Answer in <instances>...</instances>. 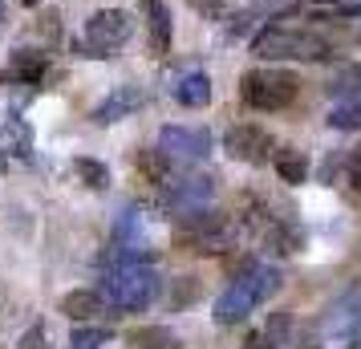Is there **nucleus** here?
<instances>
[{
    "label": "nucleus",
    "instance_id": "nucleus-1",
    "mask_svg": "<svg viewBox=\"0 0 361 349\" xmlns=\"http://www.w3.org/2000/svg\"><path fill=\"white\" fill-rule=\"evenodd\" d=\"M280 268H272V264H247L235 281L215 297V325H240L244 317H252L256 309H260L264 300L272 297L280 288Z\"/></svg>",
    "mask_w": 361,
    "mask_h": 349
},
{
    "label": "nucleus",
    "instance_id": "nucleus-2",
    "mask_svg": "<svg viewBox=\"0 0 361 349\" xmlns=\"http://www.w3.org/2000/svg\"><path fill=\"white\" fill-rule=\"evenodd\" d=\"M98 297L122 313H142L159 300V272L150 264H138V260H114L102 276Z\"/></svg>",
    "mask_w": 361,
    "mask_h": 349
},
{
    "label": "nucleus",
    "instance_id": "nucleus-3",
    "mask_svg": "<svg viewBox=\"0 0 361 349\" xmlns=\"http://www.w3.org/2000/svg\"><path fill=\"white\" fill-rule=\"evenodd\" d=\"M252 53L260 61H325V57H333V45L325 37L293 29V25H268L264 33H256Z\"/></svg>",
    "mask_w": 361,
    "mask_h": 349
},
{
    "label": "nucleus",
    "instance_id": "nucleus-4",
    "mask_svg": "<svg viewBox=\"0 0 361 349\" xmlns=\"http://www.w3.org/2000/svg\"><path fill=\"white\" fill-rule=\"evenodd\" d=\"M296 73L288 69H247L244 78H240V98L252 106V110H260V114H276L284 106H293L296 102Z\"/></svg>",
    "mask_w": 361,
    "mask_h": 349
},
{
    "label": "nucleus",
    "instance_id": "nucleus-5",
    "mask_svg": "<svg viewBox=\"0 0 361 349\" xmlns=\"http://www.w3.org/2000/svg\"><path fill=\"white\" fill-rule=\"evenodd\" d=\"M134 37V17L126 8H98L85 20V45H73L82 57H114Z\"/></svg>",
    "mask_w": 361,
    "mask_h": 349
},
{
    "label": "nucleus",
    "instance_id": "nucleus-6",
    "mask_svg": "<svg viewBox=\"0 0 361 349\" xmlns=\"http://www.w3.org/2000/svg\"><path fill=\"white\" fill-rule=\"evenodd\" d=\"M215 200V179L212 175H183V179H166L163 207L171 216H187V212H203Z\"/></svg>",
    "mask_w": 361,
    "mask_h": 349
},
{
    "label": "nucleus",
    "instance_id": "nucleus-7",
    "mask_svg": "<svg viewBox=\"0 0 361 349\" xmlns=\"http://www.w3.org/2000/svg\"><path fill=\"white\" fill-rule=\"evenodd\" d=\"M224 147L235 163H252V166H264L272 159V150H276V138L256 126V122H240V126H231L228 138H224Z\"/></svg>",
    "mask_w": 361,
    "mask_h": 349
},
{
    "label": "nucleus",
    "instance_id": "nucleus-8",
    "mask_svg": "<svg viewBox=\"0 0 361 349\" xmlns=\"http://www.w3.org/2000/svg\"><path fill=\"white\" fill-rule=\"evenodd\" d=\"M159 154L166 163H195V159H207L212 154V134L207 130H191V126H166L159 134Z\"/></svg>",
    "mask_w": 361,
    "mask_h": 349
},
{
    "label": "nucleus",
    "instance_id": "nucleus-9",
    "mask_svg": "<svg viewBox=\"0 0 361 349\" xmlns=\"http://www.w3.org/2000/svg\"><path fill=\"white\" fill-rule=\"evenodd\" d=\"M361 333V297L357 293H345L341 300H333L325 309V317H321V325H317V333H312V341L321 337V341H341V337H357Z\"/></svg>",
    "mask_w": 361,
    "mask_h": 349
},
{
    "label": "nucleus",
    "instance_id": "nucleus-10",
    "mask_svg": "<svg viewBox=\"0 0 361 349\" xmlns=\"http://www.w3.org/2000/svg\"><path fill=\"white\" fill-rule=\"evenodd\" d=\"M142 17H147V45L154 57H163L171 49V8L163 0H138Z\"/></svg>",
    "mask_w": 361,
    "mask_h": 349
},
{
    "label": "nucleus",
    "instance_id": "nucleus-11",
    "mask_svg": "<svg viewBox=\"0 0 361 349\" xmlns=\"http://www.w3.org/2000/svg\"><path fill=\"white\" fill-rule=\"evenodd\" d=\"M142 106V94L134 90V85H118L114 94H106V102H102L98 110H94V122H118V118H126V114H134Z\"/></svg>",
    "mask_w": 361,
    "mask_h": 349
},
{
    "label": "nucleus",
    "instance_id": "nucleus-12",
    "mask_svg": "<svg viewBox=\"0 0 361 349\" xmlns=\"http://www.w3.org/2000/svg\"><path fill=\"white\" fill-rule=\"evenodd\" d=\"M45 69H49L45 53H37V49H17V57L8 61V78H13V82H25V85H41Z\"/></svg>",
    "mask_w": 361,
    "mask_h": 349
},
{
    "label": "nucleus",
    "instance_id": "nucleus-13",
    "mask_svg": "<svg viewBox=\"0 0 361 349\" xmlns=\"http://www.w3.org/2000/svg\"><path fill=\"white\" fill-rule=\"evenodd\" d=\"M61 313L69 321H94L98 313H106V300L98 293H90V288H73V293L61 297Z\"/></svg>",
    "mask_w": 361,
    "mask_h": 349
},
{
    "label": "nucleus",
    "instance_id": "nucleus-14",
    "mask_svg": "<svg viewBox=\"0 0 361 349\" xmlns=\"http://www.w3.org/2000/svg\"><path fill=\"white\" fill-rule=\"evenodd\" d=\"M272 166H276V175L284 183H305V175H309V154L300 147H280V150H272Z\"/></svg>",
    "mask_w": 361,
    "mask_h": 349
},
{
    "label": "nucleus",
    "instance_id": "nucleus-15",
    "mask_svg": "<svg viewBox=\"0 0 361 349\" xmlns=\"http://www.w3.org/2000/svg\"><path fill=\"white\" fill-rule=\"evenodd\" d=\"M175 102L187 106V110H203L212 102V78L207 73H187L179 85H175Z\"/></svg>",
    "mask_w": 361,
    "mask_h": 349
},
{
    "label": "nucleus",
    "instance_id": "nucleus-16",
    "mask_svg": "<svg viewBox=\"0 0 361 349\" xmlns=\"http://www.w3.org/2000/svg\"><path fill=\"white\" fill-rule=\"evenodd\" d=\"M130 345L134 349H183V341L166 325H142V329L130 333Z\"/></svg>",
    "mask_w": 361,
    "mask_h": 349
},
{
    "label": "nucleus",
    "instance_id": "nucleus-17",
    "mask_svg": "<svg viewBox=\"0 0 361 349\" xmlns=\"http://www.w3.org/2000/svg\"><path fill=\"white\" fill-rule=\"evenodd\" d=\"M329 98H361V66H349L329 78Z\"/></svg>",
    "mask_w": 361,
    "mask_h": 349
},
{
    "label": "nucleus",
    "instance_id": "nucleus-18",
    "mask_svg": "<svg viewBox=\"0 0 361 349\" xmlns=\"http://www.w3.org/2000/svg\"><path fill=\"white\" fill-rule=\"evenodd\" d=\"M73 171H78V179H82L90 191H102V187L110 183V171H106V163H98V159H73Z\"/></svg>",
    "mask_w": 361,
    "mask_h": 349
},
{
    "label": "nucleus",
    "instance_id": "nucleus-19",
    "mask_svg": "<svg viewBox=\"0 0 361 349\" xmlns=\"http://www.w3.org/2000/svg\"><path fill=\"white\" fill-rule=\"evenodd\" d=\"M329 126H333V130H361V98L341 102V106L329 114Z\"/></svg>",
    "mask_w": 361,
    "mask_h": 349
},
{
    "label": "nucleus",
    "instance_id": "nucleus-20",
    "mask_svg": "<svg viewBox=\"0 0 361 349\" xmlns=\"http://www.w3.org/2000/svg\"><path fill=\"white\" fill-rule=\"evenodd\" d=\"M106 341H110V329H98V325H82L69 333V349H102Z\"/></svg>",
    "mask_w": 361,
    "mask_h": 349
},
{
    "label": "nucleus",
    "instance_id": "nucleus-21",
    "mask_svg": "<svg viewBox=\"0 0 361 349\" xmlns=\"http://www.w3.org/2000/svg\"><path fill=\"white\" fill-rule=\"evenodd\" d=\"M37 37H41V45H57V37H61V17H57V8H45V13L37 17Z\"/></svg>",
    "mask_w": 361,
    "mask_h": 349
},
{
    "label": "nucleus",
    "instance_id": "nucleus-22",
    "mask_svg": "<svg viewBox=\"0 0 361 349\" xmlns=\"http://www.w3.org/2000/svg\"><path fill=\"white\" fill-rule=\"evenodd\" d=\"M195 297H199V281L195 276H179V293H171L166 305H171V309H183V305H191Z\"/></svg>",
    "mask_w": 361,
    "mask_h": 349
},
{
    "label": "nucleus",
    "instance_id": "nucleus-23",
    "mask_svg": "<svg viewBox=\"0 0 361 349\" xmlns=\"http://www.w3.org/2000/svg\"><path fill=\"white\" fill-rule=\"evenodd\" d=\"M17 349H49V333H45V325L37 321V325H29V329L20 333Z\"/></svg>",
    "mask_w": 361,
    "mask_h": 349
},
{
    "label": "nucleus",
    "instance_id": "nucleus-24",
    "mask_svg": "<svg viewBox=\"0 0 361 349\" xmlns=\"http://www.w3.org/2000/svg\"><path fill=\"white\" fill-rule=\"evenodd\" d=\"M349 187H353V195H361V147L349 154Z\"/></svg>",
    "mask_w": 361,
    "mask_h": 349
},
{
    "label": "nucleus",
    "instance_id": "nucleus-25",
    "mask_svg": "<svg viewBox=\"0 0 361 349\" xmlns=\"http://www.w3.org/2000/svg\"><path fill=\"white\" fill-rule=\"evenodd\" d=\"M240 349H280V345L268 337V333H247V341Z\"/></svg>",
    "mask_w": 361,
    "mask_h": 349
},
{
    "label": "nucleus",
    "instance_id": "nucleus-26",
    "mask_svg": "<svg viewBox=\"0 0 361 349\" xmlns=\"http://www.w3.org/2000/svg\"><path fill=\"white\" fill-rule=\"evenodd\" d=\"M191 8H199L203 17H219L224 13V0H191Z\"/></svg>",
    "mask_w": 361,
    "mask_h": 349
},
{
    "label": "nucleus",
    "instance_id": "nucleus-27",
    "mask_svg": "<svg viewBox=\"0 0 361 349\" xmlns=\"http://www.w3.org/2000/svg\"><path fill=\"white\" fill-rule=\"evenodd\" d=\"M345 13H349V17H361V0L357 4H345Z\"/></svg>",
    "mask_w": 361,
    "mask_h": 349
},
{
    "label": "nucleus",
    "instance_id": "nucleus-28",
    "mask_svg": "<svg viewBox=\"0 0 361 349\" xmlns=\"http://www.w3.org/2000/svg\"><path fill=\"white\" fill-rule=\"evenodd\" d=\"M17 4H25V8H37V4H41V0H17Z\"/></svg>",
    "mask_w": 361,
    "mask_h": 349
},
{
    "label": "nucleus",
    "instance_id": "nucleus-29",
    "mask_svg": "<svg viewBox=\"0 0 361 349\" xmlns=\"http://www.w3.org/2000/svg\"><path fill=\"white\" fill-rule=\"evenodd\" d=\"M353 41H357V45H361V29H357V37H353Z\"/></svg>",
    "mask_w": 361,
    "mask_h": 349
}]
</instances>
